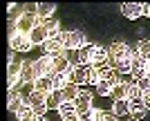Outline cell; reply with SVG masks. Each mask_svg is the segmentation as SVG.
<instances>
[{"label":"cell","instance_id":"1","mask_svg":"<svg viewBox=\"0 0 150 121\" xmlns=\"http://www.w3.org/2000/svg\"><path fill=\"white\" fill-rule=\"evenodd\" d=\"M38 25V13H31V11H23L18 18L13 20V29L16 34H23V36H29L31 29Z\"/></svg>","mask_w":150,"mask_h":121},{"label":"cell","instance_id":"2","mask_svg":"<svg viewBox=\"0 0 150 121\" xmlns=\"http://www.w3.org/2000/svg\"><path fill=\"white\" fill-rule=\"evenodd\" d=\"M63 43H65V52H79L83 47H88V38L83 32H63Z\"/></svg>","mask_w":150,"mask_h":121},{"label":"cell","instance_id":"3","mask_svg":"<svg viewBox=\"0 0 150 121\" xmlns=\"http://www.w3.org/2000/svg\"><path fill=\"white\" fill-rule=\"evenodd\" d=\"M92 70V65H76L67 72V83H74V85H85L88 83V74Z\"/></svg>","mask_w":150,"mask_h":121},{"label":"cell","instance_id":"4","mask_svg":"<svg viewBox=\"0 0 150 121\" xmlns=\"http://www.w3.org/2000/svg\"><path fill=\"white\" fill-rule=\"evenodd\" d=\"M18 81H23V63L20 61H9V67H7V85H9V92H11V88H16Z\"/></svg>","mask_w":150,"mask_h":121},{"label":"cell","instance_id":"5","mask_svg":"<svg viewBox=\"0 0 150 121\" xmlns=\"http://www.w3.org/2000/svg\"><path fill=\"white\" fill-rule=\"evenodd\" d=\"M74 108H76V112L81 115V119L83 117H90V112H92V92H85V90H83L81 94H79V99L74 101Z\"/></svg>","mask_w":150,"mask_h":121},{"label":"cell","instance_id":"6","mask_svg":"<svg viewBox=\"0 0 150 121\" xmlns=\"http://www.w3.org/2000/svg\"><path fill=\"white\" fill-rule=\"evenodd\" d=\"M9 45H11L13 52H20V54H25V52H29L31 47H34V43L29 40V36H23V34L9 36Z\"/></svg>","mask_w":150,"mask_h":121},{"label":"cell","instance_id":"7","mask_svg":"<svg viewBox=\"0 0 150 121\" xmlns=\"http://www.w3.org/2000/svg\"><path fill=\"white\" fill-rule=\"evenodd\" d=\"M108 52H110V61H121V58H130L132 56L130 47L125 43H112L108 47Z\"/></svg>","mask_w":150,"mask_h":121},{"label":"cell","instance_id":"8","mask_svg":"<svg viewBox=\"0 0 150 121\" xmlns=\"http://www.w3.org/2000/svg\"><path fill=\"white\" fill-rule=\"evenodd\" d=\"M121 13L128 20H137L139 16H144V5L141 2H125V5H121Z\"/></svg>","mask_w":150,"mask_h":121},{"label":"cell","instance_id":"9","mask_svg":"<svg viewBox=\"0 0 150 121\" xmlns=\"http://www.w3.org/2000/svg\"><path fill=\"white\" fill-rule=\"evenodd\" d=\"M34 70H36V76H47L54 72V61L50 56H40L38 61H34Z\"/></svg>","mask_w":150,"mask_h":121},{"label":"cell","instance_id":"10","mask_svg":"<svg viewBox=\"0 0 150 121\" xmlns=\"http://www.w3.org/2000/svg\"><path fill=\"white\" fill-rule=\"evenodd\" d=\"M47 38H50V34H47V29H45L40 23H38V25L31 29V34H29V40L34 45H45V43H47Z\"/></svg>","mask_w":150,"mask_h":121},{"label":"cell","instance_id":"11","mask_svg":"<svg viewBox=\"0 0 150 121\" xmlns=\"http://www.w3.org/2000/svg\"><path fill=\"white\" fill-rule=\"evenodd\" d=\"M128 103H130V110H128V112H130V117H134V119H141V117L148 112V108L144 105V99H141V96H139V99H130Z\"/></svg>","mask_w":150,"mask_h":121},{"label":"cell","instance_id":"12","mask_svg":"<svg viewBox=\"0 0 150 121\" xmlns=\"http://www.w3.org/2000/svg\"><path fill=\"white\" fill-rule=\"evenodd\" d=\"M36 90H38V92H45V94L54 92V79H52V74H47V76H38L36 79Z\"/></svg>","mask_w":150,"mask_h":121},{"label":"cell","instance_id":"13","mask_svg":"<svg viewBox=\"0 0 150 121\" xmlns=\"http://www.w3.org/2000/svg\"><path fill=\"white\" fill-rule=\"evenodd\" d=\"M61 92H63V99H65V101H69V103H74L76 99H79V94H81L79 85H74V83H67Z\"/></svg>","mask_w":150,"mask_h":121},{"label":"cell","instance_id":"14","mask_svg":"<svg viewBox=\"0 0 150 121\" xmlns=\"http://www.w3.org/2000/svg\"><path fill=\"white\" fill-rule=\"evenodd\" d=\"M63 101H65V99H63L61 90H54V92L47 94V108H50V110H58L63 105Z\"/></svg>","mask_w":150,"mask_h":121},{"label":"cell","instance_id":"15","mask_svg":"<svg viewBox=\"0 0 150 121\" xmlns=\"http://www.w3.org/2000/svg\"><path fill=\"white\" fill-rule=\"evenodd\" d=\"M128 94H130V83H117L112 88V96H114V101H119V99H128Z\"/></svg>","mask_w":150,"mask_h":121},{"label":"cell","instance_id":"16","mask_svg":"<svg viewBox=\"0 0 150 121\" xmlns=\"http://www.w3.org/2000/svg\"><path fill=\"white\" fill-rule=\"evenodd\" d=\"M54 11H56V5H54V2H38V18L40 20L52 18Z\"/></svg>","mask_w":150,"mask_h":121},{"label":"cell","instance_id":"17","mask_svg":"<svg viewBox=\"0 0 150 121\" xmlns=\"http://www.w3.org/2000/svg\"><path fill=\"white\" fill-rule=\"evenodd\" d=\"M23 105H25V101H23V99H20V94H16V92H9V103H7V108L11 110L13 115H18L20 110H23Z\"/></svg>","mask_w":150,"mask_h":121},{"label":"cell","instance_id":"18","mask_svg":"<svg viewBox=\"0 0 150 121\" xmlns=\"http://www.w3.org/2000/svg\"><path fill=\"white\" fill-rule=\"evenodd\" d=\"M69 70H72V63H69L67 56H61V58L54 61V72H56V74H67Z\"/></svg>","mask_w":150,"mask_h":121},{"label":"cell","instance_id":"19","mask_svg":"<svg viewBox=\"0 0 150 121\" xmlns=\"http://www.w3.org/2000/svg\"><path fill=\"white\" fill-rule=\"evenodd\" d=\"M36 70L34 63H23V83H36Z\"/></svg>","mask_w":150,"mask_h":121},{"label":"cell","instance_id":"20","mask_svg":"<svg viewBox=\"0 0 150 121\" xmlns=\"http://www.w3.org/2000/svg\"><path fill=\"white\" fill-rule=\"evenodd\" d=\"M16 117H18V121H38V119H40V117H38L29 105H23V110H20Z\"/></svg>","mask_w":150,"mask_h":121},{"label":"cell","instance_id":"21","mask_svg":"<svg viewBox=\"0 0 150 121\" xmlns=\"http://www.w3.org/2000/svg\"><path fill=\"white\" fill-rule=\"evenodd\" d=\"M101 79H103V81H108L110 83V85H117V83H121V79H119V72L114 70V67H110V70H105V72H101Z\"/></svg>","mask_w":150,"mask_h":121},{"label":"cell","instance_id":"22","mask_svg":"<svg viewBox=\"0 0 150 121\" xmlns=\"http://www.w3.org/2000/svg\"><path fill=\"white\" fill-rule=\"evenodd\" d=\"M128 110H130V103H128V99H119V101H114V103H112V115H117V117L125 115Z\"/></svg>","mask_w":150,"mask_h":121},{"label":"cell","instance_id":"23","mask_svg":"<svg viewBox=\"0 0 150 121\" xmlns=\"http://www.w3.org/2000/svg\"><path fill=\"white\" fill-rule=\"evenodd\" d=\"M92 52H94V45H88V47L79 50V61H81V65H92Z\"/></svg>","mask_w":150,"mask_h":121},{"label":"cell","instance_id":"24","mask_svg":"<svg viewBox=\"0 0 150 121\" xmlns=\"http://www.w3.org/2000/svg\"><path fill=\"white\" fill-rule=\"evenodd\" d=\"M137 54L148 63V61H150V40H146V38L139 40V43H137Z\"/></svg>","mask_w":150,"mask_h":121},{"label":"cell","instance_id":"25","mask_svg":"<svg viewBox=\"0 0 150 121\" xmlns=\"http://www.w3.org/2000/svg\"><path fill=\"white\" fill-rule=\"evenodd\" d=\"M38 23H40V25L47 29V34H50V36H52V34H58V32H61V29H58V20H56V18H45V20L38 18Z\"/></svg>","mask_w":150,"mask_h":121},{"label":"cell","instance_id":"26","mask_svg":"<svg viewBox=\"0 0 150 121\" xmlns=\"http://www.w3.org/2000/svg\"><path fill=\"white\" fill-rule=\"evenodd\" d=\"M40 103H47V94L36 90V92L29 96V103H27V105H29V108H36V105H40Z\"/></svg>","mask_w":150,"mask_h":121},{"label":"cell","instance_id":"27","mask_svg":"<svg viewBox=\"0 0 150 121\" xmlns=\"http://www.w3.org/2000/svg\"><path fill=\"white\" fill-rule=\"evenodd\" d=\"M96 92H99L101 96H108V94H112V85H110L108 81H103V79H101L99 85H96Z\"/></svg>","mask_w":150,"mask_h":121},{"label":"cell","instance_id":"28","mask_svg":"<svg viewBox=\"0 0 150 121\" xmlns=\"http://www.w3.org/2000/svg\"><path fill=\"white\" fill-rule=\"evenodd\" d=\"M58 112H61V119H63V117H67V115H74V112H76V108H74V103L63 101V105L58 108Z\"/></svg>","mask_w":150,"mask_h":121},{"label":"cell","instance_id":"29","mask_svg":"<svg viewBox=\"0 0 150 121\" xmlns=\"http://www.w3.org/2000/svg\"><path fill=\"white\" fill-rule=\"evenodd\" d=\"M99 81H101V72L92 67L90 74H88V85H99Z\"/></svg>","mask_w":150,"mask_h":121},{"label":"cell","instance_id":"30","mask_svg":"<svg viewBox=\"0 0 150 121\" xmlns=\"http://www.w3.org/2000/svg\"><path fill=\"white\" fill-rule=\"evenodd\" d=\"M137 88L141 90V92H150V76H144L137 81Z\"/></svg>","mask_w":150,"mask_h":121},{"label":"cell","instance_id":"31","mask_svg":"<svg viewBox=\"0 0 150 121\" xmlns=\"http://www.w3.org/2000/svg\"><path fill=\"white\" fill-rule=\"evenodd\" d=\"M103 117H105V112L99 108H92V112H90V121H103Z\"/></svg>","mask_w":150,"mask_h":121},{"label":"cell","instance_id":"32","mask_svg":"<svg viewBox=\"0 0 150 121\" xmlns=\"http://www.w3.org/2000/svg\"><path fill=\"white\" fill-rule=\"evenodd\" d=\"M141 94H144V92L137 88V83H130V94H128V101H130V99H139Z\"/></svg>","mask_w":150,"mask_h":121},{"label":"cell","instance_id":"33","mask_svg":"<svg viewBox=\"0 0 150 121\" xmlns=\"http://www.w3.org/2000/svg\"><path fill=\"white\" fill-rule=\"evenodd\" d=\"M63 121H81V115H79V112H74V115H67V117H63Z\"/></svg>","mask_w":150,"mask_h":121},{"label":"cell","instance_id":"34","mask_svg":"<svg viewBox=\"0 0 150 121\" xmlns=\"http://www.w3.org/2000/svg\"><path fill=\"white\" fill-rule=\"evenodd\" d=\"M141 99H144V105L150 110V92H144V94H141Z\"/></svg>","mask_w":150,"mask_h":121},{"label":"cell","instance_id":"35","mask_svg":"<svg viewBox=\"0 0 150 121\" xmlns=\"http://www.w3.org/2000/svg\"><path fill=\"white\" fill-rule=\"evenodd\" d=\"M103 121H119V117H117V115H105Z\"/></svg>","mask_w":150,"mask_h":121},{"label":"cell","instance_id":"36","mask_svg":"<svg viewBox=\"0 0 150 121\" xmlns=\"http://www.w3.org/2000/svg\"><path fill=\"white\" fill-rule=\"evenodd\" d=\"M144 16H150V5H144Z\"/></svg>","mask_w":150,"mask_h":121},{"label":"cell","instance_id":"37","mask_svg":"<svg viewBox=\"0 0 150 121\" xmlns=\"http://www.w3.org/2000/svg\"><path fill=\"white\" fill-rule=\"evenodd\" d=\"M146 76H150V61L146 63Z\"/></svg>","mask_w":150,"mask_h":121},{"label":"cell","instance_id":"38","mask_svg":"<svg viewBox=\"0 0 150 121\" xmlns=\"http://www.w3.org/2000/svg\"><path fill=\"white\" fill-rule=\"evenodd\" d=\"M81 121H90V117H83V119H81Z\"/></svg>","mask_w":150,"mask_h":121},{"label":"cell","instance_id":"39","mask_svg":"<svg viewBox=\"0 0 150 121\" xmlns=\"http://www.w3.org/2000/svg\"><path fill=\"white\" fill-rule=\"evenodd\" d=\"M130 121H141V119H134V117H130Z\"/></svg>","mask_w":150,"mask_h":121},{"label":"cell","instance_id":"40","mask_svg":"<svg viewBox=\"0 0 150 121\" xmlns=\"http://www.w3.org/2000/svg\"><path fill=\"white\" fill-rule=\"evenodd\" d=\"M38 121H47V119H43V117H40V119H38Z\"/></svg>","mask_w":150,"mask_h":121}]
</instances>
